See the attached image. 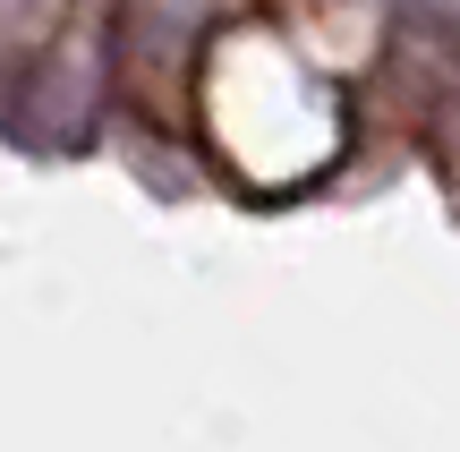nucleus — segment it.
<instances>
[{
	"label": "nucleus",
	"instance_id": "obj_1",
	"mask_svg": "<svg viewBox=\"0 0 460 452\" xmlns=\"http://www.w3.org/2000/svg\"><path fill=\"white\" fill-rule=\"evenodd\" d=\"M188 9H214V0H188ZM188 9L180 0H119V17H111L119 85H128L154 120L171 111V94H180V77H188V34H180Z\"/></svg>",
	"mask_w": 460,
	"mask_h": 452
}]
</instances>
